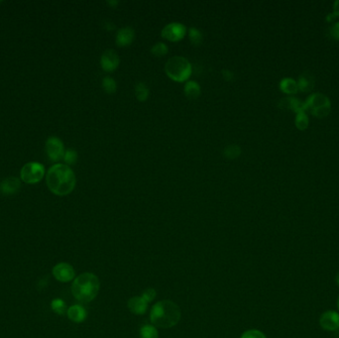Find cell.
<instances>
[{"mask_svg": "<svg viewBox=\"0 0 339 338\" xmlns=\"http://www.w3.org/2000/svg\"><path fill=\"white\" fill-rule=\"evenodd\" d=\"M104 28H105L107 31H112V30L115 29V25H114V23H112V22L106 21V23H105V25H104Z\"/></svg>", "mask_w": 339, "mask_h": 338, "instance_id": "34", "label": "cell"}, {"mask_svg": "<svg viewBox=\"0 0 339 338\" xmlns=\"http://www.w3.org/2000/svg\"><path fill=\"white\" fill-rule=\"evenodd\" d=\"M135 39V31L133 28L126 26L120 28L115 36L116 45L119 47H125L130 45Z\"/></svg>", "mask_w": 339, "mask_h": 338, "instance_id": "13", "label": "cell"}, {"mask_svg": "<svg viewBox=\"0 0 339 338\" xmlns=\"http://www.w3.org/2000/svg\"><path fill=\"white\" fill-rule=\"evenodd\" d=\"M51 308H52V310H53L56 314H60V315L66 314L67 311H68V310H67L66 303H65L63 300H61V299H56V300L52 301Z\"/></svg>", "mask_w": 339, "mask_h": 338, "instance_id": "27", "label": "cell"}, {"mask_svg": "<svg viewBox=\"0 0 339 338\" xmlns=\"http://www.w3.org/2000/svg\"><path fill=\"white\" fill-rule=\"evenodd\" d=\"M140 338H159V333L156 326L145 324L140 328Z\"/></svg>", "mask_w": 339, "mask_h": 338, "instance_id": "21", "label": "cell"}, {"mask_svg": "<svg viewBox=\"0 0 339 338\" xmlns=\"http://www.w3.org/2000/svg\"><path fill=\"white\" fill-rule=\"evenodd\" d=\"M127 306L132 314L142 315L147 311L148 303L142 297H132L127 303Z\"/></svg>", "mask_w": 339, "mask_h": 338, "instance_id": "16", "label": "cell"}, {"mask_svg": "<svg viewBox=\"0 0 339 338\" xmlns=\"http://www.w3.org/2000/svg\"><path fill=\"white\" fill-rule=\"evenodd\" d=\"M107 4L110 5L111 7H116L118 5V1H117V0H108Z\"/></svg>", "mask_w": 339, "mask_h": 338, "instance_id": "36", "label": "cell"}, {"mask_svg": "<svg viewBox=\"0 0 339 338\" xmlns=\"http://www.w3.org/2000/svg\"><path fill=\"white\" fill-rule=\"evenodd\" d=\"M328 35L331 39L335 41H339V22L333 23L328 28Z\"/></svg>", "mask_w": 339, "mask_h": 338, "instance_id": "31", "label": "cell"}, {"mask_svg": "<svg viewBox=\"0 0 339 338\" xmlns=\"http://www.w3.org/2000/svg\"><path fill=\"white\" fill-rule=\"evenodd\" d=\"M319 324L326 331H336L339 329V314L334 311L323 313L319 318Z\"/></svg>", "mask_w": 339, "mask_h": 338, "instance_id": "11", "label": "cell"}, {"mask_svg": "<svg viewBox=\"0 0 339 338\" xmlns=\"http://www.w3.org/2000/svg\"><path fill=\"white\" fill-rule=\"evenodd\" d=\"M337 307H338V310H339V297H338V301H337Z\"/></svg>", "mask_w": 339, "mask_h": 338, "instance_id": "38", "label": "cell"}, {"mask_svg": "<svg viewBox=\"0 0 339 338\" xmlns=\"http://www.w3.org/2000/svg\"><path fill=\"white\" fill-rule=\"evenodd\" d=\"M294 124H295V127L299 130H306L309 127L310 119H309V115L307 114V111H302V112L296 113L294 118Z\"/></svg>", "mask_w": 339, "mask_h": 338, "instance_id": "20", "label": "cell"}, {"mask_svg": "<svg viewBox=\"0 0 339 338\" xmlns=\"http://www.w3.org/2000/svg\"><path fill=\"white\" fill-rule=\"evenodd\" d=\"M100 282L94 273H82L77 276L72 285V293L80 303H90L98 294Z\"/></svg>", "mask_w": 339, "mask_h": 338, "instance_id": "3", "label": "cell"}, {"mask_svg": "<svg viewBox=\"0 0 339 338\" xmlns=\"http://www.w3.org/2000/svg\"><path fill=\"white\" fill-rule=\"evenodd\" d=\"M46 152L51 161H61L62 159H64V155L66 152L63 141L55 136L50 137L46 142Z\"/></svg>", "mask_w": 339, "mask_h": 338, "instance_id": "8", "label": "cell"}, {"mask_svg": "<svg viewBox=\"0 0 339 338\" xmlns=\"http://www.w3.org/2000/svg\"><path fill=\"white\" fill-rule=\"evenodd\" d=\"M21 186V182L18 178L9 177L0 183V193L4 195H12L16 193Z\"/></svg>", "mask_w": 339, "mask_h": 338, "instance_id": "15", "label": "cell"}, {"mask_svg": "<svg viewBox=\"0 0 339 338\" xmlns=\"http://www.w3.org/2000/svg\"><path fill=\"white\" fill-rule=\"evenodd\" d=\"M298 89L301 93H310L315 89V77L311 72H304L300 74L298 80Z\"/></svg>", "mask_w": 339, "mask_h": 338, "instance_id": "14", "label": "cell"}, {"mask_svg": "<svg viewBox=\"0 0 339 338\" xmlns=\"http://www.w3.org/2000/svg\"><path fill=\"white\" fill-rule=\"evenodd\" d=\"M149 89L144 82H138L135 86V96L139 101H145L149 97Z\"/></svg>", "mask_w": 339, "mask_h": 338, "instance_id": "22", "label": "cell"}, {"mask_svg": "<svg viewBox=\"0 0 339 338\" xmlns=\"http://www.w3.org/2000/svg\"><path fill=\"white\" fill-rule=\"evenodd\" d=\"M189 36H190V40L192 42V44H194V46H198L201 44L202 39H203V35L201 33L200 30H198L195 27H192L189 30Z\"/></svg>", "mask_w": 339, "mask_h": 338, "instance_id": "25", "label": "cell"}, {"mask_svg": "<svg viewBox=\"0 0 339 338\" xmlns=\"http://www.w3.org/2000/svg\"><path fill=\"white\" fill-rule=\"evenodd\" d=\"M306 111L309 110L314 116L317 118L326 117L331 111L330 99L321 93L312 94L305 101Z\"/></svg>", "mask_w": 339, "mask_h": 338, "instance_id": "5", "label": "cell"}, {"mask_svg": "<svg viewBox=\"0 0 339 338\" xmlns=\"http://www.w3.org/2000/svg\"><path fill=\"white\" fill-rule=\"evenodd\" d=\"M45 175L44 166L38 162H31L23 166L20 172L21 180L29 185L39 183Z\"/></svg>", "mask_w": 339, "mask_h": 338, "instance_id": "6", "label": "cell"}, {"mask_svg": "<svg viewBox=\"0 0 339 338\" xmlns=\"http://www.w3.org/2000/svg\"><path fill=\"white\" fill-rule=\"evenodd\" d=\"M67 314H68V317L75 323H80L84 321L88 316V313L86 309L79 305H74L69 308L67 311Z\"/></svg>", "mask_w": 339, "mask_h": 338, "instance_id": "17", "label": "cell"}, {"mask_svg": "<svg viewBox=\"0 0 339 338\" xmlns=\"http://www.w3.org/2000/svg\"><path fill=\"white\" fill-rule=\"evenodd\" d=\"M335 282H336L337 286L339 287V272L336 274V277H335Z\"/></svg>", "mask_w": 339, "mask_h": 338, "instance_id": "37", "label": "cell"}, {"mask_svg": "<svg viewBox=\"0 0 339 338\" xmlns=\"http://www.w3.org/2000/svg\"><path fill=\"white\" fill-rule=\"evenodd\" d=\"M64 160L68 165H73L77 161V153L73 149H68L65 152L64 155Z\"/></svg>", "mask_w": 339, "mask_h": 338, "instance_id": "28", "label": "cell"}, {"mask_svg": "<svg viewBox=\"0 0 339 338\" xmlns=\"http://www.w3.org/2000/svg\"><path fill=\"white\" fill-rule=\"evenodd\" d=\"M120 63V58L116 51L108 49L104 51L100 57V66L103 71L111 72L117 69Z\"/></svg>", "mask_w": 339, "mask_h": 338, "instance_id": "10", "label": "cell"}, {"mask_svg": "<svg viewBox=\"0 0 339 338\" xmlns=\"http://www.w3.org/2000/svg\"><path fill=\"white\" fill-rule=\"evenodd\" d=\"M222 76L226 80H232L233 77H234V74L229 70H222Z\"/></svg>", "mask_w": 339, "mask_h": 338, "instance_id": "32", "label": "cell"}, {"mask_svg": "<svg viewBox=\"0 0 339 338\" xmlns=\"http://www.w3.org/2000/svg\"><path fill=\"white\" fill-rule=\"evenodd\" d=\"M141 297L149 304V303L153 302V301L156 299V297H157V291H156V290L153 289V288H148V289H146V290L142 292Z\"/></svg>", "mask_w": 339, "mask_h": 338, "instance_id": "30", "label": "cell"}, {"mask_svg": "<svg viewBox=\"0 0 339 338\" xmlns=\"http://www.w3.org/2000/svg\"><path fill=\"white\" fill-rule=\"evenodd\" d=\"M182 317L180 307L169 300L156 303L150 313V319L154 326L160 328H171L177 325Z\"/></svg>", "mask_w": 339, "mask_h": 338, "instance_id": "2", "label": "cell"}, {"mask_svg": "<svg viewBox=\"0 0 339 338\" xmlns=\"http://www.w3.org/2000/svg\"><path fill=\"white\" fill-rule=\"evenodd\" d=\"M184 93L188 98L195 99L201 94V89L199 84L194 80H188L185 84Z\"/></svg>", "mask_w": 339, "mask_h": 338, "instance_id": "19", "label": "cell"}, {"mask_svg": "<svg viewBox=\"0 0 339 338\" xmlns=\"http://www.w3.org/2000/svg\"><path fill=\"white\" fill-rule=\"evenodd\" d=\"M102 89L109 95L114 94L117 90V84L114 78L111 76H104L102 79Z\"/></svg>", "mask_w": 339, "mask_h": 338, "instance_id": "24", "label": "cell"}, {"mask_svg": "<svg viewBox=\"0 0 339 338\" xmlns=\"http://www.w3.org/2000/svg\"><path fill=\"white\" fill-rule=\"evenodd\" d=\"M241 155V148L236 144H231L225 147L223 150V156L229 160L238 158Z\"/></svg>", "mask_w": 339, "mask_h": 338, "instance_id": "23", "label": "cell"}, {"mask_svg": "<svg viewBox=\"0 0 339 338\" xmlns=\"http://www.w3.org/2000/svg\"><path fill=\"white\" fill-rule=\"evenodd\" d=\"M187 34V28L184 24L179 22H172L167 24L161 32L164 39L172 42H178L185 38Z\"/></svg>", "mask_w": 339, "mask_h": 338, "instance_id": "7", "label": "cell"}, {"mask_svg": "<svg viewBox=\"0 0 339 338\" xmlns=\"http://www.w3.org/2000/svg\"><path fill=\"white\" fill-rule=\"evenodd\" d=\"M279 87H280V90L288 96L295 95L296 93L299 92L298 83H296V80H294L292 77L282 78L280 81Z\"/></svg>", "mask_w": 339, "mask_h": 338, "instance_id": "18", "label": "cell"}, {"mask_svg": "<svg viewBox=\"0 0 339 338\" xmlns=\"http://www.w3.org/2000/svg\"><path fill=\"white\" fill-rule=\"evenodd\" d=\"M168 52H169V48L165 43H163V42H158V43H156L151 48V53L156 57L165 56L168 54Z\"/></svg>", "mask_w": 339, "mask_h": 338, "instance_id": "26", "label": "cell"}, {"mask_svg": "<svg viewBox=\"0 0 339 338\" xmlns=\"http://www.w3.org/2000/svg\"><path fill=\"white\" fill-rule=\"evenodd\" d=\"M326 21L327 22H329V23H332L335 19H336V16L333 14V12H331V13H328L327 15H326Z\"/></svg>", "mask_w": 339, "mask_h": 338, "instance_id": "35", "label": "cell"}, {"mask_svg": "<svg viewBox=\"0 0 339 338\" xmlns=\"http://www.w3.org/2000/svg\"><path fill=\"white\" fill-rule=\"evenodd\" d=\"M46 184L53 193L61 196L67 195L75 187V175L68 165L56 164L49 169Z\"/></svg>", "mask_w": 339, "mask_h": 338, "instance_id": "1", "label": "cell"}, {"mask_svg": "<svg viewBox=\"0 0 339 338\" xmlns=\"http://www.w3.org/2000/svg\"><path fill=\"white\" fill-rule=\"evenodd\" d=\"M53 275L56 280L62 283H68L73 280L75 276L74 269L69 263H59L53 268Z\"/></svg>", "mask_w": 339, "mask_h": 338, "instance_id": "9", "label": "cell"}, {"mask_svg": "<svg viewBox=\"0 0 339 338\" xmlns=\"http://www.w3.org/2000/svg\"><path fill=\"white\" fill-rule=\"evenodd\" d=\"M333 14L336 17H339V0H336L333 3Z\"/></svg>", "mask_w": 339, "mask_h": 338, "instance_id": "33", "label": "cell"}, {"mask_svg": "<svg viewBox=\"0 0 339 338\" xmlns=\"http://www.w3.org/2000/svg\"><path fill=\"white\" fill-rule=\"evenodd\" d=\"M165 71L171 79L178 82H183L191 77L193 73V67L190 61L185 57L174 56L167 61Z\"/></svg>", "mask_w": 339, "mask_h": 338, "instance_id": "4", "label": "cell"}, {"mask_svg": "<svg viewBox=\"0 0 339 338\" xmlns=\"http://www.w3.org/2000/svg\"><path fill=\"white\" fill-rule=\"evenodd\" d=\"M240 338H267L266 335L257 329H250L245 331Z\"/></svg>", "mask_w": 339, "mask_h": 338, "instance_id": "29", "label": "cell"}, {"mask_svg": "<svg viewBox=\"0 0 339 338\" xmlns=\"http://www.w3.org/2000/svg\"><path fill=\"white\" fill-rule=\"evenodd\" d=\"M278 106L283 110H291L295 113L306 111L305 101H302L294 97H287L282 98L278 102Z\"/></svg>", "mask_w": 339, "mask_h": 338, "instance_id": "12", "label": "cell"}]
</instances>
